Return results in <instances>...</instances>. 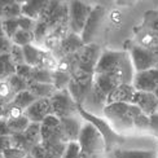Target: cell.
I'll use <instances>...</instances> for the list:
<instances>
[{
  "label": "cell",
  "instance_id": "ffe728a7",
  "mask_svg": "<svg viewBox=\"0 0 158 158\" xmlns=\"http://www.w3.org/2000/svg\"><path fill=\"white\" fill-rule=\"evenodd\" d=\"M115 158H157V152L144 149H115Z\"/></svg>",
  "mask_w": 158,
  "mask_h": 158
},
{
  "label": "cell",
  "instance_id": "2e32d148",
  "mask_svg": "<svg viewBox=\"0 0 158 158\" xmlns=\"http://www.w3.org/2000/svg\"><path fill=\"white\" fill-rule=\"evenodd\" d=\"M132 85L135 91L140 92H152L154 94L156 89L158 88V83L154 78L153 69L147 71H140V73H135L132 79Z\"/></svg>",
  "mask_w": 158,
  "mask_h": 158
},
{
  "label": "cell",
  "instance_id": "ac0fdd59",
  "mask_svg": "<svg viewBox=\"0 0 158 158\" xmlns=\"http://www.w3.org/2000/svg\"><path fill=\"white\" fill-rule=\"evenodd\" d=\"M49 0H31V2H23L21 3V16L29 17L31 19H36L40 17L45 6L48 5Z\"/></svg>",
  "mask_w": 158,
  "mask_h": 158
},
{
  "label": "cell",
  "instance_id": "b9f144b4",
  "mask_svg": "<svg viewBox=\"0 0 158 158\" xmlns=\"http://www.w3.org/2000/svg\"><path fill=\"white\" fill-rule=\"evenodd\" d=\"M12 45H13V43L10 39H8L6 36H0V56L9 55Z\"/></svg>",
  "mask_w": 158,
  "mask_h": 158
},
{
  "label": "cell",
  "instance_id": "83f0119b",
  "mask_svg": "<svg viewBox=\"0 0 158 158\" xmlns=\"http://www.w3.org/2000/svg\"><path fill=\"white\" fill-rule=\"evenodd\" d=\"M35 42L34 38V31H27V30H18L16 35L12 38V43L19 45V47H26V45L32 44Z\"/></svg>",
  "mask_w": 158,
  "mask_h": 158
},
{
  "label": "cell",
  "instance_id": "30bf717a",
  "mask_svg": "<svg viewBox=\"0 0 158 158\" xmlns=\"http://www.w3.org/2000/svg\"><path fill=\"white\" fill-rule=\"evenodd\" d=\"M105 15H106V10L102 5H94L92 6V10L89 13V16L87 18V22H85L83 31L81 34V38L84 44H91L94 43V39L96 38L98 30H100L101 25L104 22Z\"/></svg>",
  "mask_w": 158,
  "mask_h": 158
},
{
  "label": "cell",
  "instance_id": "4fadbf2b",
  "mask_svg": "<svg viewBox=\"0 0 158 158\" xmlns=\"http://www.w3.org/2000/svg\"><path fill=\"white\" fill-rule=\"evenodd\" d=\"M131 104L135 105L137 109H140V111L143 114H145L148 117L156 114L157 109H158V98L154 94H152V92L136 91Z\"/></svg>",
  "mask_w": 158,
  "mask_h": 158
},
{
  "label": "cell",
  "instance_id": "681fc988",
  "mask_svg": "<svg viewBox=\"0 0 158 158\" xmlns=\"http://www.w3.org/2000/svg\"><path fill=\"white\" fill-rule=\"evenodd\" d=\"M0 36H5L4 35V30H3V19L0 18Z\"/></svg>",
  "mask_w": 158,
  "mask_h": 158
},
{
  "label": "cell",
  "instance_id": "5bb4252c",
  "mask_svg": "<svg viewBox=\"0 0 158 158\" xmlns=\"http://www.w3.org/2000/svg\"><path fill=\"white\" fill-rule=\"evenodd\" d=\"M61 123V131H62V140L65 144L69 143H78L79 134L83 127V123L78 115L62 118L60 119Z\"/></svg>",
  "mask_w": 158,
  "mask_h": 158
},
{
  "label": "cell",
  "instance_id": "e575fe53",
  "mask_svg": "<svg viewBox=\"0 0 158 158\" xmlns=\"http://www.w3.org/2000/svg\"><path fill=\"white\" fill-rule=\"evenodd\" d=\"M134 128L140 131H149V117L140 113L134 119Z\"/></svg>",
  "mask_w": 158,
  "mask_h": 158
},
{
  "label": "cell",
  "instance_id": "7dc6e473",
  "mask_svg": "<svg viewBox=\"0 0 158 158\" xmlns=\"http://www.w3.org/2000/svg\"><path fill=\"white\" fill-rule=\"evenodd\" d=\"M9 2H10V0H0V15H2L3 8H4V6H5L6 4H8Z\"/></svg>",
  "mask_w": 158,
  "mask_h": 158
},
{
  "label": "cell",
  "instance_id": "d6a6232c",
  "mask_svg": "<svg viewBox=\"0 0 158 158\" xmlns=\"http://www.w3.org/2000/svg\"><path fill=\"white\" fill-rule=\"evenodd\" d=\"M57 64H58V60L51 53V52L45 51V53L43 56V60H42V64L39 68H43L45 70H49V71H55L57 69Z\"/></svg>",
  "mask_w": 158,
  "mask_h": 158
},
{
  "label": "cell",
  "instance_id": "836d02e7",
  "mask_svg": "<svg viewBox=\"0 0 158 158\" xmlns=\"http://www.w3.org/2000/svg\"><path fill=\"white\" fill-rule=\"evenodd\" d=\"M25 114V111L22 109H19L18 106H16L15 104L9 102L8 105L5 106V114L4 118L5 119H16V118H19Z\"/></svg>",
  "mask_w": 158,
  "mask_h": 158
},
{
  "label": "cell",
  "instance_id": "52a82bcc",
  "mask_svg": "<svg viewBox=\"0 0 158 158\" xmlns=\"http://www.w3.org/2000/svg\"><path fill=\"white\" fill-rule=\"evenodd\" d=\"M128 55L131 58V62H132L135 73H140V71H147L150 69L158 68V55L154 53L153 51H149L147 48L141 47L139 44L131 45Z\"/></svg>",
  "mask_w": 158,
  "mask_h": 158
},
{
  "label": "cell",
  "instance_id": "7bdbcfd3",
  "mask_svg": "<svg viewBox=\"0 0 158 158\" xmlns=\"http://www.w3.org/2000/svg\"><path fill=\"white\" fill-rule=\"evenodd\" d=\"M149 132L158 137V114H153L149 117Z\"/></svg>",
  "mask_w": 158,
  "mask_h": 158
},
{
  "label": "cell",
  "instance_id": "7c38bea8",
  "mask_svg": "<svg viewBox=\"0 0 158 158\" xmlns=\"http://www.w3.org/2000/svg\"><path fill=\"white\" fill-rule=\"evenodd\" d=\"M52 114V106L49 98H38V100L30 105V106L25 110V115L31 123L40 124L45 118Z\"/></svg>",
  "mask_w": 158,
  "mask_h": 158
},
{
  "label": "cell",
  "instance_id": "ee69618b",
  "mask_svg": "<svg viewBox=\"0 0 158 158\" xmlns=\"http://www.w3.org/2000/svg\"><path fill=\"white\" fill-rule=\"evenodd\" d=\"M12 147V139L10 136H2L0 137V153Z\"/></svg>",
  "mask_w": 158,
  "mask_h": 158
},
{
  "label": "cell",
  "instance_id": "44dd1931",
  "mask_svg": "<svg viewBox=\"0 0 158 158\" xmlns=\"http://www.w3.org/2000/svg\"><path fill=\"white\" fill-rule=\"evenodd\" d=\"M27 91L36 98H49L56 92L53 85L48 83H30Z\"/></svg>",
  "mask_w": 158,
  "mask_h": 158
},
{
  "label": "cell",
  "instance_id": "60d3db41",
  "mask_svg": "<svg viewBox=\"0 0 158 158\" xmlns=\"http://www.w3.org/2000/svg\"><path fill=\"white\" fill-rule=\"evenodd\" d=\"M31 70L32 68L29 66L27 64H23V65H18V66H16V75H18L19 78L25 79V81H29L30 79V75H31Z\"/></svg>",
  "mask_w": 158,
  "mask_h": 158
},
{
  "label": "cell",
  "instance_id": "1f68e13d",
  "mask_svg": "<svg viewBox=\"0 0 158 158\" xmlns=\"http://www.w3.org/2000/svg\"><path fill=\"white\" fill-rule=\"evenodd\" d=\"M9 57H10V61L15 64V66L25 64L23 49H22V47H19V45H16V44L12 45V49L9 52Z\"/></svg>",
  "mask_w": 158,
  "mask_h": 158
},
{
  "label": "cell",
  "instance_id": "d590c367",
  "mask_svg": "<svg viewBox=\"0 0 158 158\" xmlns=\"http://www.w3.org/2000/svg\"><path fill=\"white\" fill-rule=\"evenodd\" d=\"M17 22H18L19 30H27V31H34L35 23H36V21H34V19H31L29 17H25V16L18 17Z\"/></svg>",
  "mask_w": 158,
  "mask_h": 158
},
{
  "label": "cell",
  "instance_id": "3957f363",
  "mask_svg": "<svg viewBox=\"0 0 158 158\" xmlns=\"http://www.w3.org/2000/svg\"><path fill=\"white\" fill-rule=\"evenodd\" d=\"M101 56V49L97 44H84L77 53L70 55L71 61V70L70 74L73 73H85V74H95V69L98 58Z\"/></svg>",
  "mask_w": 158,
  "mask_h": 158
},
{
  "label": "cell",
  "instance_id": "f35d334b",
  "mask_svg": "<svg viewBox=\"0 0 158 158\" xmlns=\"http://www.w3.org/2000/svg\"><path fill=\"white\" fill-rule=\"evenodd\" d=\"M147 17H149L147 21H145L148 30H150L152 32H154L156 35H158V12L149 13Z\"/></svg>",
  "mask_w": 158,
  "mask_h": 158
},
{
  "label": "cell",
  "instance_id": "f907efd6",
  "mask_svg": "<svg viewBox=\"0 0 158 158\" xmlns=\"http://www.w3.org/2000/svg\"><path fill=\"white\" fill-rule=\"evenodd\" d=\"M154 95H156V96H157V98H158V88L156 89V92H154Z\"/></svg>",
  "mask_w": 158,
  "mask_h": 158
},
{
  "label": "cell",
  "instance_id": "e0dca14e",
  "mask_svg": "<svg viewBox=\"0 0 158 158\" xmlns=\"http://www.w3.org/2000/svg\"><path fill=\"white\" fill-rule=\"evenodd\" d=\"M132 84H119L110 92L106 97V105L109 104H131L135 95Z\"/></svg>",
  "mask_w": 158,
  "mask_h": 158
},
{
  "label": "cell",
  "instance_id": "277c9868",
  "mask_svg": "<svg viewBox=\"0 0 158 158\" xmlns=\"http://www.w3.org/2000/svg\"><path fill=\"white\" fill-rule=\"evenodd\" d=\"M78 145L81 152L87 156H102L105 152V141L101 134L91 123L84 122L79 134Z\"/></svg>",
  "mask_w": 158,
  "mask_h": 158
},
{
  "label": "cell",
  "instance_id": "cb8c5ba5",
  "mask_svg": "<svg viewBox=\"0 0 158 158\" xmlns=\"http://www.w3.org/2000/svg\"><path fill=\"white\" fill-rule=\"evenodd\" d=\"M30 83H48L52 84V71L45 70L43 68H32L30 79L27 81V84Z\"/></svg>",
  "mask_w": 158,
  "mask_h": 158
},
{
  "label": "cell",
  "instance_id": "7a4b0ae2",
  "mask_svg": "<svg viewBox=\"0 0 158 158\" xmlns=\"http://www.w3.org/2000/svg\"><path fill=\"white\" fill-rule=\"evenodd\" d=\"M141 113L132 104H109L104 108L102 115L118 134L134 128V119Z\"/></svg>",
  "mask_w": 158,
  "mask_h": 158
},
{
  "label": "cell",
  "instance_id": "f546056e",
  "mask_svg": "<svg viewBox=\"0 0 158 158\" xmlns=\"http://www.w3.org/2000/svg\"><path fill=\"white\" fill-rule=\"evenodd\" d=\"M13 97H15V95H13L8 82H0V104L8 105L9 102H12Z\"/></svg>",
  "mask_w": 158,
  "mask_h": 158
},
{
  "label": "cell",
  "instance_id": "4dcf8cb0",
  "mask_svg": "<svg viewBox=\"0 0 158 158\" xmlns=\"http://www.w3.org/2000/svg\"><path fill=\"white\" fill-rule=\"evenodd\" d=\"M3 30H4V35L12 40V38L19 30L17 19H3Z\"/></svg>",
  "mask_w": 158,
  "mask_h": 158
},
{
  "label": "cell",
  "instance_id": "d4e9b609",
  "mask_svg": "<svg viewBox=\"0 0 158 158\" xmlns=\"http://www.w3.org/2000/svg\"><path fill=\"white\" fill-rule=\"evenodd\" d=\"M6 122H8L10 135H19L25 132L27 130V127L31 124V122L27 119V117L25 114L19 118H16V119H6Z\"/></svg>",
  "mask_w": 158,
  "mask_h": 158
},
{
  "label": "cell",
  "instance_id": "5b68a950",
  "mask_svg": "<svg viewBox=\"0 0 158 158\" xmlns=\"http://www.w3.org/2000/svg\"><path fill=\"white\" fill-rule=\"evenodd\" d=\"M78 114L83 118L84 122L91 123L92 126H95L98 132L101 134L102 139L105 141V150H110L114 145H117V144L123 143L124 139L121 136V134H118L117 131L110 126L106 119H104L101 117L94 115V114H89L85 110H83L81 106H78Z\"/></svg>",
  "mask_w": 158,
  "mask_h": 158
},
{
  "label": "cell",
  "instance_id": "f1b7e54d",
  "mask_svg": "<svg viewBox=\"0 0 158 158\" xmlns=\"http://www.w3.org/2000/svg\"><path fill=\"white\" fill-rule=\"evenodd\" d=\"M6 82H8L9 87L12 89V92H13V95H17V94H19V92L26 91V89H27V85H29L27 84V81H25V79L19 78L16 74H13Z\"/></svg>",
  "mask_w": 158,
  "mask_h": 158
},
{
  "label": "cell",
  "instance_id": "6da1fadb",
  "mask_svg": "<svg viewBox=\"0 0 158 158\" xmlns=\"http://www.w3.org/2000/svg\"><path fill=\"white\" fill-rule=\"evenodd\" d=\"M95 74H106L119 84H132L135 70L128 52L104 51L98 58Z\"/></svg>",
  "mask_w": 158,
  "mask_h": 158
},
{
  "label": "cell",
  "instance_id": "9a60e30c",
  "mask_svg": "<svg viewBox=\"0 0 158 158\" xmlns=\"http://www.w3.org/2000/svg\"><path fill=\"white\" fill-rule=\"evenodd\" d=\"M83 45H84V43L82 40L81 35L69 32V34L61 40L60 47L57 48V51L55 52V53H52V55H53L57 60H60V58H62L65 56H70V55L77 53V52L83 47Z\"/></svg>",
  "mask_w": 158,
  "mask_h": 158
},
{
  "label": "cell",
  "instance_id": "8d00e7d4",
  "mask_svg": "<svg viewBox=\"0 0 158 158\" xmlns=\"http://www.w3.org/2000/svg\"><path fill=\"white\" fill-rule=\"evenodd\" d=\"M79 153H81V148H79L78 143H69L62 158H79Z\"/></svg>",
  "mask_w": 158,
  "mask_h": 158
},
{
  "label": "cell",
  "instance_id": "4316f807",
  "mask_svg": "<svg viewBox=\"0 0 158 158\" xmlns=\"http://www.w3.org/2000/svg\"><path fill=\"white\" fill-rule=\"evenodd\" d=\"M18 17H21V3L17 2H9L0 15L2 19H17Z\"/></svg>",
  "mask_w": 158,
  "mask_h": 158
},
{
  "label": "cell",
  "instance_id": "f5cc1de1",
  "mask_svg": "<svg viewBox=\"0 0 158 158\" xmlns=\"http://www.w3.org/2000/svg\"><path fill=\"white\" fill-rule=\"evenodd\" d=\"M26 158H32V157H31L30 154H27V157H26Z\"/></svg>",
  "mask_w": 158,
  "mask_h": 158
},
{
  "label": "cell",
  "instance_id": "ab89813d",
  "mask_svg": "<svg viewBox=\"0 0 158 158\" xmlns=\"http://www.w3.org/2000/svg\"><path fill=\"white\" fill-rule=\"evenodd\" d=\"M30 156L32 158H55L47 149L42 145V144H39V145H36L34 149H32Z\"/></svg>",
  "mask_w": 158,
  "mask_h": 158
},
{
  "label": "cell",
  "instance_id": "74e56055",
  "mask_svg": "<svg viewBox=\"0 0 158 158\" xmlns=\"http://www.w3.org/2000/svg\"><path fill=\"white\" fill-rule=\"evenodd\" d=\"M3 156H4V158H26L27 157V153H26L25 150L19 149V148L10 147L6 150H4Z\"/></svg>",
  "mask_w": 158,
  "mask_h": 158
},
{
  "label": "cell",
  "instance_id": "f6af8a7d",
  "mask_svg": "<svg viewBox=\"0 0 158 158\" xmlns=\"http://www.w3.org/2000/svg\"><path fill=\"white\" fill-rule=\"evenodd\" d=\"M2 136H10L8 122H6L5 118H2V119H0V137Z\"/></svg>",
  "mask_w": 158,
  "mask_h": 158
},
{
  "label": "cell",
  "instance_id": "484cf974",
  "mask_svg": "<svg viewBox=\"0 0 158 158\" xmlns=\"http://www.w3.org/2000/svg\"><path fill=\"white\" fill-rule=\"evenodd\" d=\"M36 100L38 98L34 97L27 89H26L23 92H19V94L15 95V97H13V100H12V104H15L16 106H18L19 109H22L25 111L30 106V105H32Z\"/></svg>",
  "mask_w": 158,
  "mask_h": 158
},
{
  "label": "cell",
  "instance_id": "bcb514c9",
  "mask_svg": "<svg viewBox=\"0 0 158 158\" xmlns=\"http://www.w3.org/2000/svg\"><path fill=\"white\" fill-rule=\"evenodd\" d=\"M79 158H102V156H87L84 153H79Z\"/></svg>",
  "mask_w": 158,
  "mask_h": 158
},
{
  "label": "cell",
  "instance_id": "db71d44e",
  "mask_svg": "<svg viewBox=\"0 0 158 158\" xmlns=\"http://www.w3.org/2000/svg\"><path fill=\"white\" fill-rule=\"evenodd\" d=\"M157 158H158V152H157Z\"/></svg>",
  "mask_w": 158,
  "mask_h": 158
},
{
  "label": "cell",
  "instance_id": "816d5d0a",
  "mask_svg": "<svg viewBox=\"0 0 158 158\" xmlns=\"http://www.w3.org/2000/svg\"><path fill=\"white\" fill-rule=\"evenodd\" d=\"M0 158H4V156H3V153H0Z\"/></svg>",
  "mask_w": 158,
  "mask_h": 158
},
{
  "label": "cell",
  "instance_id": "9c48e42d",
  "mask_svg": "<svg viewBox=\"0 0 158 158\" xmlns=\"http://www.w3.org/2000/svg\"><path fill=\"white\" fill-rule=\"evenodd\" d=\"M10 139H12V147L19 148L25 150L27 154H30L31 150L42 143L40 124L31 123L25 132L19 135H10Z\"/></svg>",
  "mask_w": 158,
  "mask_h": 158
},
{
  "label": "cell",
  "instance_id": "c3c4849f",
  "mask_svg": "<svg viewBox=\"0 0 158 158\" xmlns=\"http://www.w3.org/2000/svg\"><path fill=\"white\" fill-rule=\"evenodd\" d=\"M5 106H6V105L0 104V119H2V118H4V114H5Z\"/></svg>",
  "mask_w": 158,
  "mask_h": 158
},
{
  "label": "cell",
  "instance_id": "d6986e66",
  "mask_svg": "<svg viewBox=\"0 0 158 158\" xmlns=\"http://www.w3.org/2000/svg\"><path fill=\"white\" fill-rule=\"evenodd\" d=\"M22 49L25 56V64H27L31 68L40 66L43 56L45 53L44 48H39L34 44H30V45H26V47H22Z\"/></svg>",
  "mask_w": 158,
  "mask_h": 158
},
{
  "label": "cell",
  "instance_id": "7402d4cb",
  "mask_svg": "<svg viewBox=\"0 0 158 158\" xmlns=\"http://www.w3.org/2000/svg\"><path fill=\"white\" fill-rule=\"evenodd\" d=\"M71 81V74L68 71L55 70L52 71V85L55 87L56 91L68 89V85Z\"/></svg>",
  "mask_w": 158,
  "mask_h": 158
},
{
  "label": "cell",
  "instance_id": "8fae6325",
  "mask_svg": "<svg viewBox=\"0 0 158 158\" xmlns=\"http://www.w3.org/2000/svg\"><path fill=\"white\" fill-rule=\"evenodd\" d=\"M40 136L42 143H55V141H64L62 140V131H61V123L60 119L53 114L48 115L45 119L40 123Z\"/></svg>",
  "mask_w": 158,
  "mask_h": 158
},
{
  "label": "cell",
  "instance_id": "ba28073f",
  "mask_svg": "<svg viewBox=\"0 0 158 158\" xmlns=\"http://www.w3.org/2000/svg\"><path fill=\"white\" fill-rule=\"evenodd\" d=\"M92 6L87 3L82 2H69L68 9H69V31L73 34L81 35L87 18L92 10Z\"/></svg>",
  "mask_w": 158,
  "mask_h": 158
},
{
  "label": "cell",
  "instance_id": "8992f818",
  "mask_svg": "<svg viewBox=\"0 0 158 158\" xmlns=\"http://www.w3.org/2000/svg\"><path fill=\"white\" fill-rule=\"evenodd\" d=\"M49 101L52 106V114L58 119L78 115V105L68 89L56 91L52 97H49Z\"/></svg>",
  "mask_w": 158,
  "mask_h": 158
},
{
  "label": "cell",
  "instance_id": "603a6c76",
  "mask_svg": "<svg viewBox=\"0 0 158 158\" xmlns=\"http://www.w3.org/2000/svg\"><path fill=\"white\" fill-rule=\"evenodd\" d=\"M15 73H16V66L10 61L9 55L0 56V82L8 81Z\"/></svg>",
  "mask_w": 158,
  "mask_h": 158
},
{
  "label": "cell",
  "instance_id": "11a10c76",
  "mask_svg": "<svg viewBox=\"0 0 158 158\" xmlns=\"http://www.w3.org/2000/svg\"><path fill=\"white\" fill-rule=\"evenodd\" d=\"M157 114H158V109H157Z\"/></svg>",
  "mask_w": 158,
  "mask_h": 158
}]
</instances>
